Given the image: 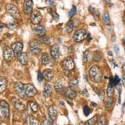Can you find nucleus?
I'll return each instance as SVG.
<instances>
[{"label":"nucleus","mask_w":125,"mask_h":125,"mask_svg":"<svg viewBox=\"0 0 125 125\" xmlns=\"http://www.w3.org/2000/svg\"><path fill=\"white\" fill-rule=\"evenodd\" d=\"M90 79L95 83L100 82L102 78V73L101 70L97 66H92L89 71Z\"/></svg>","instance_id":"obj_1"},{"label":"nucleus","mask_w":125,"mask_h":125,"mask_svg":"<svg viewBox=\"0 0 125 125\" xmlns=\"http://www.w3.org/2000/svg\"><path fill=\"white\" fill-rule=\"evenodd\" d=\"M7 11L8 14L14 19H19L20 17V12L17 7L12 4H8L7 5Z\"/></svg>","instance_id":"obj_2"},{"label":"nucleus","mask_w":125,"mask_h":125,"mask_svg":"<svg viewBox=\"0 0 125 125\" xmlns=\"http://www.w3.org/2000/svg\"><path fill=\"white\" fill-rule=\"evenodd\" d=\"M87 37L86 31L84 30H79L76 31L73 35V40L77 43L82 42Z\"/></svg>","instance_id":"obj_3"},{"label":"nucleus","mask_w":125,"mask_h":125,"mask_svg":"<svg viewBox=\"0 0 125 125\" xmlns=\"http://www.w3.org/2000/svg\"><path fill=\"white\" fill-rule=\"evenodd\" d=\"M0 110L1 114L3 115L5 118H9L10 115V110H9V105L8 103L4 100L1 101L0 102Z\"/></svg>","instance_id":"obj_4"},{"label":"nucleus","mask_w":125,"mask_h":125,"mask_svg":"<svg viewBox=\"0 0 125 125\" xmlns=\"http://www.w3.org/2000/svg\"><path fill=\"white\" fill-rule=\"evenodd\" d=\"M24 93L26 96H34L37 94V89L33 84H24Z\"/></svg>","instance_id":"obj_5"},{"label":"nucleus","mask_w":125,"mask_h":125,"mask_svg":"<svg viewBox=\"0 0 125 125\" xmlns=\"http://www.w3.org/2000/svg\"><path fill=\"white\" fill-rule=\"evenodd\" d=\"M42 20V15L39 10H33L31 16V22L33 24H38Z\"/></svg>","instance_id":"obj_6"},{"label":"nucleus","mask_w":125,"mask_h":125,"mask_svg":"<svg viewBox=\"0 0 125 125\" xmlns=\"http://www.w3.org/2000/svg\"><path fill=\"white\" fill-rule=\"evenodd\" d=\"M30 49L33 54H38L41 51V45L35 40H32L30 42Z\"/></svg>","instance_id":"obj_7"},{"label":"nucleus","mask_w":125,"mask_h":125,"mask_svg":"<svg viewBox=\"0 0 125 125\" xmlns=\"http://www.w3.org/2000/svg\"><path fill=\"white\" fill-rule=\"evenodd\" d=\"M62 66L65 70L70 71L73 70L75 66L73 60L72 58H66L64 61L62 62Z\"/></svg>","instance_id":"obj_8"},{"label":"nucleus","mask_w":125,"mask_h":125,"mask_svg":"<svg viewBox=\"0 0 125 125\" xmlns=\"http://www.w3.org/2000/svg\"><path fill=\"white\" fill-rule=\"evenodd\" d=\"M14 88L17 94L21 97L24 98L26 96L24 93V84L22 83H16L14 85Z\"/></svg>","instance_id":"obj_9"},{"label":"nucleus","mask_w":125,"mask_h":125,"mask_svg":"<svg viewBox=\"0 0 125 125\" xmlns=\"http://www.w3.org/2000/svg\"><path fill=\"white\" fill-rule=\"evenodd\" d=\"M14 52L12 51L11 48L9 47H5L3 50V56L5 60H10L13 56Z\"/></svg>","instance_id":"obj_10"},{"label":"nucleus","mask_w":125,"mask_h":125,"mask_svg":"<svg viewBox=\"0 0 125 125\" xmlns=\"http://www.w3.org/2000/svg\"><path fill=\"white\" fill-rule=\"evenodd\" d=\"M12 50L16 56H19L23 49L22 43L21 42H16L12 45Z\"/></svg>","instance_id":"obj_11"},{"label":"nucleus","mask_w":125,"mask_h":125,"mask_svg":"<svg viewBox=\"0 0 125 125\" xmlns=\"http://www.w3.org/2000/svg\"><path fill=\"white\" fill-rule=\"evenodd\" d=\"M51 54L52 57L54 59H58L60 54V51L59 46L56 44L54 45L51 48Z\"/></svg>","instance_id":"obj_12"},{"label":"nucleus","mask_w":125,"mask_h":125,"mask_svg":"<svg viewBox=\"0 0 125 125\" xmlns=\"http://www.w3.org/2000/svg\"><path fill=\"white\" fill-rule=\"evenodd\" d=\"M33 9V2L31 0H25L24 10L26 14H30Z\"/></svg>","instance_id":"obj_13"},{"label":"nucleus","mask_w":125,"mask_h":125,"mask_svg":"<svg viewBox=\"0 0 125 125\" xmlns=\"http://www.w3.org/2000/svg\"><path fill=\"white\" fill-rule=\"evenodd\" d=\"M52 94V86L49 83H45L43 89V96L45 98H48Z\"/></svg>","instance_id":"obj_14"},{"label":"nucleus","mask_w":125,"mask_h":125,"mask_svg":"<svg viewBox=\"0 0 125 125\" xmlns=\"http://www.w3.org/2000/svg\"><path fill=\"white\" fill-rule=\"evenodd\" d=\"M51 58L49 55V54L47 52H43L40 58V63L42 65H47L50 62Z\"/></svg>","instance_id":"obj_15"},{"label":"nucleus","mask_w":125,"mask_h":125,"mask_svg":"<svg viewBox=\"0 0 125 125\" xmlns=\"http://www.w3.org/2000/svg\"><path fill=\"white\" fill-rule=\"evenodd\" d=\"M114 86H115V84H114V83H113V79L111 78L109 83L108 87H107V94L108 96L112 97V96H113V93H114Z\"/></svg>","instance_id":"obj_16"},{"label":"nucleus","mask_w":125,"mask_h":125,"mask_svg":"<svg viewBox=\"0 0 125 125\" xmlns=\"http://www.w3.org/2000/svg\"><path fill=\"white\" fill-rule=\"evenodd\" d=\"M12 102L14 107L18 110H19V111H22V110L24 109V105L21 102L18 100L17 99H13L12 100Z\"/></svg>","instance_id":"obj_17"},{"label":"nucleus","mask_w":125,"mask_h":125,"mask_svg":"<svg viewBox=\"0 0 125 125\" xmlns=\"http://www.w3.org/2000/svg\"><path fill=\"white\" fill-rule=\"evenodd\" d=\"M54 88H55L56 92H58L59 94H60L62 95H65L66 88L60 83H56L55 84H54Z\"/></svg>","instance_id":"obj_18"},{"label":"nucleus","mask_w":125,"mask_h":125,"mask_svg":"<svg viewBox=\"0 0 125 125\" xmlns=\"http://www.w3.org/2000/svg\"><path fill=\"white\" fill-rule=\"evenodd\" d=\"M7 86V80L6 78L0 77V94H2L3 92L6 90Z\"/></svg>","instance_id":"obj_19"},{"label":"nucleus","mask_w":125,"mask_h":125,"mask_svg":"<svg viewBox=\"0 0 125 125\" xmlns=\"http://www.w3.org/2000/svg\"><path fill=\"white\" fill-rule=\"evenodd\" d=\"M43 76L46 80L51 81L54 77L53 72H52L51 70H49V69L45 70L43 72Z\"/></svg>","instance_id":"obj_20"},{"label":"nucleus","mask_w":125,"mask_h":125,"mask_svg":"<svg viewBox=\"0 0 125 125\" xmlns=\"http://www.w3.org/2000/svg\"><path fill=\"white\" fill-rule=\"evenodd\" d=\"M65 95L66 96L70 99H74L77 96V93L75 91V90L72 89L71 88H68L66 89V92H65Z\"/></svg>","instance_id":"obj_21"},{"label":"nucleus","mask_w":125,"mask_h":125,"mask_svg":"<svg viewBox=\"0 0 125 125\" xmlns=\"http://www.w3.org/2000/svg\"><path fill=\"white\" fill-rule=\"evenodd\" d=\"M33 30H34L35 33H37V34H39L41 36H43L46 33V30L42 26H35L34 29H33Z\"/></svg>","instance_id":"obj_22"},{"label":"nucleus","mask_w":125,"mask_h":125,"mask_svg":"<svg viewBox=\"0 0 125 125\" xmlns=\"http://www.w3.org/2000/svg\"><path fill=\"white\" fill-rule=\"evenodd\" d=\"M19 60L20 62L23 65H26L28 63V55L26 52H22L19 55Z\"/></svg>","instance_id":"obj_23"},{"label":"nucleus","mask_w":125,"mask_h":125,"mask_svg":"<svg viewBox=\"0 0 125 125\" xmlns=\"http://www.w3.org/2000/svg\"><path fill=\"white\" fill-rule=\"evenodd\" d=\"M49 114L50 117L51 118H54V117H56V115L58 114L57 109L55 106L54 105H51L49 107Z\"/></svg>","instance_id":"obj_24"},{"label":"nucleus","mask_w":125,"mask_h":125,"mask_svg":"<svg viewBox=\"0 0 125 125\" xmlns=\"http://www.w3.org/2000/svg\"><path fill=\"white\" fill-rule=\"evenodd\" d=\"M73 28H74V23L73 22V21H70L67 23V25H66V31L68 32V33H72V31L73 30Z\"/></svg>","instance_id":"obj_25"},{"label":"nucleus","mask_w":125,"mask_h":125,"mask_svg":"<svg viewBox=\"0 0 125 125\" xmlns=\"http://www.w3.org/2000/svg\"><path fill=\"white\" fill-rule=\"evenodd\" d=\"M98 121V116L95 115L94 117H92L91 119H88L85 122V125H94Z\"/></svg>","instance_id":"obj_26"},{"label":"nucleus","mask_w":125,"mask_h":125,"mask_svg":"<svg viewBox=\"0 0 125 125\" xmlns=\"http://www.w3.org/2000/svg\"><path fill=\"white\" fill-rule=\"evenodd\" d=\"M98 125H107V121L106 117L105 115H102L98 119Z\"/></svg>","instance_id":"obj_27"},{"label":"nucleus","mask_w":125,"mask_h":125,"mask_svg":"<svg viewBox=\"0 0 125 125\" xmlns=\"http://www.w3.org/2000/svg\"><path fill=\"white\" fill-rule=\"evenodd\" d=\"M102 54L100 51H96L93 54V59L96 60V61H99L102 59Z\"/></svg>","instance_id":"obj_28"},{"label":"nucleus","mask_w":125,"mask_h":125,"mask_svg":"<svg viewBox=\"0 0 125 125\" xmlns=\"http://www.w3.org/2000/svg\"><path fill=\"white\" fill-rule=\"evenodd\" d=\"M78 83H79V81L77 79H72L71 81L70 82V88L73 89L77 87L78 86Z\"/></svg>","instance_id":"obj_29"},{"label":"nucleus","mask_w":125,"mask_h":125,"mask_svg":"<svg viewBox=\"0 0 125 125\" xmlns=\"http://www.w3.org/2000/svg\"><path fill=\"white\" fill-rule=\"evenodd\" d=\"M30 108L31 109V111L34 112V113H36L38 111V105L35 102H30Z\"/></svg>","instance_id":"obj_30"},{"label":"nucleus","mask_w":125,"mask_h":125,"mask_svg":"<svg viewBox=\"0 0 125 125\" xmlns=\"http://www.w3.org/2000/svg\"><path fill=\"white\" fill-rule=\"evenodd\" d=\"M102 20L104 21V22L105 24H107L110 22V18H109V15L107 12H104V14H103L102 17Z\"/></svg>","instance_id":"obj_31"},{"label":"nucleus","mask_w":125,"mask_h":125,"mask_svg":"<svg viewBox=\"0 0 125 125\" xmlns=\"http://www.w3.org/2000/svg\"><path fill=\"white\" fill-rule=\"evenodd\" d=\"M113 99L111 96H108L107 99L105 101V107H109L111 106V105L113 104Z\"/></svg>","instance_id":"obj_32"},{"label":"nucleus","mask_w":125,"mask_h":125,"mask_svg":"<svg viewBox=\"0 0 125 125\" xmlns=\"http://www.w3.org/2000/svg\"><path fill=\"white\" fill-rule=\"evenodd\" d=\"M40 41H41V43H45V44H47V45H49L51 43V40L49 37H46V36H41V37L40 38Z\"/></svg>","instance_id":"obj_33"},{"label":"nucleus","mask_w":125,"mask_h":125,"mask_svg":"<svg viewBox=\"0 0 125 125\" xmlns=\"http://www.w3.org/2000/svg\"><path fill=\"white\" fill-rule=\"evenodd\" d=\"M30 125H40L39 121L33 117H30Z\"/></svg>","instance_id":"obj_34"},{"label":"nucleus","mask_w":125,"mask_h":125,"mask_svg":"<svg viewBox=\"0 0 125 125\" xmlns=\"http://www.w3.org/2000/svg\"><path fill=\"white\" fill-rule=\"evenodd\" d=\"M89 56H90L89 52L88 51L84 52V54H83V62H84V63L87 62L88 61V60H89Z\"/></svg>","instance_id":"obj_35"},{"label":"nucleus","mask_w":125,"mask_h":125,"mask_svg":"<svg viewBox=\"0 0 125 125\" xmlns=\"http://www.w3.org/2000/svg\"><path fill=\"white\" fill-rule=\"evenodd\" d=\"M76 12H77V8H76L75 6H73L72 9L68 12V15L70 17H72L76 14Z\"/></svg>","instance_id":"obj_36"},{"label":"nucleus","mask_w":125,"mask_h":125,"mask_svg":"<svg viewBox=\"0 0 125 125\" xmlns=\"http://www.w3.org/2000/svg\"><path fill=\"white\" fill-rule=\"evenodd\" d=\"M83 113H84V115L85 116H88V115H89V114L90 113V109L89 107L88 106H85L84 107V109H83Z\"/></svg>","instance_id":"obj_37"},{"label":"nucleus","mask_w":125,"mask_h":125,"mask_svg":"<svg viewBox=\"0 0 125 125\" xmlns=\"http://www.w3.org/2000/svg\"><path fill=\"white\" fill-rule=\"evenodd\" d=\"M113 83H114V84L115 85H117V84H118L120 83V81H121V79L119 77V76L118 75H115V77H114V79H113Z\"/></svg>","instance_id":"obj_38"},{"label":"nucleus","mask_w":125,"mask_h":125,"mask_svg":"<svg viewBox=\"0 0 125 125\" xmlns=\"http://www.w3.org/2000/svg\"><path fill=\"white\" fill-rule=\"evenodd\" d=\"M90 10H91V12H92V14H94V17H98L99 12L98 10L97 9H96L95 8H93V7H90Z\"/></svg>","instance_id":"obj_39"},{"label":"nucleus","mask_w":125,"mask_h":125,"mask_svg":"<svg viewBox=\"0 0 125 125\" xmlns=\"http://www.w3.org/2000/svg\"><path fill=\"white\" fill-rule=\"evenodd\" d=\"M43 73H41L40 71H38V73H37V80L39 81V82H41L43 81Z\"/></svg>","instance_id":"obj_40"},{"label":"nucleus","mask_w":125,"mask_h":125,"mask_svg":"<svg viewBox=\"0 0 125 125\" xmlns=\"http://www.w3.org/2000/svg\"><path fill=\"white\" fill-rule=\"evenodd\" d=\"M15 27H16V26H15V24H13V23H10V24H9L7 25V28L9 29H13Z\"/></svg>","instance_id":"obj_41"},{"label":"nucleus","mask_w":125,"mask_h":125,"mask_svg":"<svg viewBox=\"0 0 125 125\" xmlns=\"http://www.w3.org/2000/svg\"><path fill=\"white\" fill-rule=\"evenodd\" d=\"M47 3L51 5H53L54 3V0H47Z\"/></svg>","instance_id":"obj_42"},{"label":"nucleus","mask_w":125,"mask_h":125,"mask_svg":"<svg viewBox=\"0 0 125 125\" xmlns=\"http://www.w3.org/2000/svg\"><path fill=\"white\" fill-rule=\"evenodd\" d=\"M115 51L117 52V53L119 52V46H118V45H115Z\"/></svg>","instance_id":"obj_43"},{"label":"nucleus","mask_w":125,"mask_h":125,"mask_svg":"<svg viewBox=\"0 0 125 125\" xmlns=\"http://www.w3.org/2000/svg\"><path fill=\"white\" fill-rule=\"evenodd\" d=\"M122 81H123V84L125 86V75H123L122 77Z\"/></svg>","instance_id":"obj_44"},{"label":"nucleus","mask_w":125,"mask_h":125,"mask_svg":"<svg viewBox=\"0 0 125 125\" xmlns=\"http://www.w3.org/2000/svg\"><path fill=\"white\" fill-rule=\"evenodd\" d=\"M3 28H4V25H3V24H2L1 22H0V31H2Z\"/></svg>","instance_id":"obj_45"},{"label":"nucleus","mask_w":125,"mask_h":125,"mask_svg":"<svg viewBox=\"0 0 125 125\" xmlns=\"http://www.w3.org/2000/svg\"><path fill=\"white\" fill-rule=\"evenodd\" d=\"M123 72H124V73H125V64H124L123 66Z\"/></svg>","instance_id":"obj_46"},{"label":"nucleus","mask_w":125,"mask_h":125,"mask_svg":"<svg viewBox=\"0 0 125 125\" xmlns=\"http://www.w3.org/2000/svg\"><path fill=\"white\" fill-rule=\"evenodd\" d=\"M92 105H93V106H94V107H96L97 106V105H96V104H94V103H92Z\"/></svg>","instance_id":"obj_47"},{"label":"nucleus","mask_w":125,"mask_h":125,"mask_svg":"<svg viewBox=\"0 0 125 125\" xmlns=\"http://www.w3.org/2000/svg\"><path fill=\"white\" fill-rule=\"evenodd\" d=\"M111 52H109V55H113V54L111 53Z\"/></svg>","instance_id":"obj_48"},{"label":"nucleus","mask_w":125,"mask_h":125,"mask_svg":"<svg viewBox=\"0 0 125 125\" xmlns=\"http://www.w3.org/2000/svg\"><path fill=\"white\" fill-rule=\"evenodd\" d=\"M105 1H111V0H105Z\"/></svg>","instance_id":"obj_49"},{"label":"nucleus","mask_w":125,"mask_h":125,"mask_svg":"<svg viewBox=\"0 0 125 125\" xmlns=\"http://www.w3.org/2000/svg\"><path fill=\"white\" fill-rule=\"evenodd\" d=\"M124 42H125V40H124Z\"/></svg>","instance_id":"obj_50"},{"label":"nucleus","mask_w":125,"mask_h":125,"mask_svg":"<svg viewBox=\"0 0 125 125\" xmlns=\"http://www.w3.org/2000/svg\"></svg>","instance_id":"obj_51"},{"label":"nucleus","mask_w":125,"mask_h":125,"mask_svg":"<svg viewBox=\"0 0 125 125\" xmlns=\"http://www.w3.org/2000/svg\"><path fill=\"white\" fill-rule=\"evenodd\" d=\"M0 119H1V117H0Z\"/></svg>","instance_id":"obj_52"}]
</instances>
